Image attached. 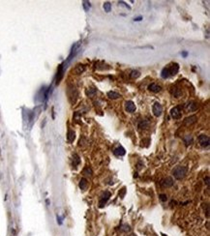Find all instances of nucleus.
<instances>
[{
	"mask_svg": "<svg viewBox=\"0 0 210 236\" xmlns=\"http://www.w3.org/2000/svg\"><path fill=\"white\" fill-rule=\"evenodd\" d=\"M83 173L86 174V175H91V174H92V169H91L89 167H86L84 168V170H83Z\"/></svg>",
	"mask_w": 210,
	"mask_h": 236,
	"instance_id": "nucleus-26",
	"label": "nucleus"
},
{
	"mask_svg": "<svg viewBox=\"0 0 210 236\" xmlns=\"http://www.w3.org/2000/svg\"><path fill=\"white\" fill-rule=\"evenodd\" d=\"M204 181H205V183H206V185L208 186V185H209V177H206V178L204 179Z\"/></svg>",
	"mask_w": 210,
	"mask_h": 236,
	"instance_id": "nucleus-29",
	"label": "nucleus"
},
{
	"mask_svg": "<svg viewBox=\"0 0 210 236\" xmlns=\"http://www.w3.org/2000/svg\"><path fill=\"white\" fill-rule=\"evenodd\" d=\"M123 227H124V229H123L124 231H130V230H131L130 226H129V225H127V224H125V225H124Z\"/></svg>",
	"mask_w": 210,
	"mask_h": 236,
	"instance_id": "nucleus-28",
	"label": "nucleus"
},
{
	"mask_svg": "<svg viewBox=\"0 0 210 236\" xmlns=\"http://www.w3.org/2000/svg\"><path fill=\"white\" fill-rule=\"evenodd\" d=\"M152 110H153L154 115L157 116V117H159V116L162 114V112H163V108H162V106L159 104V103H155V104L153 105Z\"/></svg>",
	"mask_w": 210,
	"mask_h": 236,
	"instance_id": "nucleus-4",
	"label": "nucleus"
},
{
	"mask_svg": "<svg viewBox=\"0 0 210 236\" xmlns=\"http://www.w3.org/2000/svg\"><path fill=\"white\" fill-rule=\"evenodd\" d=\"M159 197H160V199H161L162 201H167V199H168V197H167V194H160L159 195Z\"/></svg>",
	"mask_w": 210,
	"mask_h": 236,
	"instance_id": "nucleus-27",
	"label": "nucleus"
},
{
	"mask_svg": "<svg viewBox=\"0 0 210 236\" xmlns=\"http://www.w3.org/2000/svg\"><path fill=\"white\" fill-rule=\"evenodd\" d=\"M170 115L172 118L174 119H179L181 117V110L179 109V107H175L170 110Z\"/></svg>",
	"mask_w": 210,
	"mask_h": 236,
	"instance_id": "nucleus-6",
	"label": "nucleus"
},
{
	"mask_svg": "<svg viewBox=\"0 0 210 236\" xmlns=\"http://www.w3.org/2000/svg\"><path fill=\"white\" fill-rule=\"evenodd\" d=\"M168 73H169V76H174L178 73V70H179V66L178 64H172L171 66L168 67Z\"/></svg>",
	"mask_w": 210,
	"mask_h": 236,
	"instance_id": "nucleus-7",
	"label": "nucleus"
},
{
	"mask_svg": "<svg viewBox=\"0 0 210 236\" xmlns=\"http://www.w3.org/2000/svg\"><path fill=\"white\" fill-rule=\"evenodd\" d=\"M181 54H182L183 56H187V54H188V53H187V52H182Z\"/></svg>",
	"mask_w": 210,
	"mask_h": 236,
	"instance_id": "nucleus-31",
	"label": "nucleus"
},
{
	"mask_svg": "<svg viewBox=\"0 0 210 236\" xmlns=\"http://www.w3.org/2000/svg\"><path fill=\"white\" fill-rule=\"evenodd\" d=\"M198 141L199 144L202 146V147H208L209 146V137L208 136H205V135H200L198 137Z\"/></svg>",
	"mask_w": 210,
	"mask_h": 236,
	"instance_id": "nucleus-2",
	"label": "nucleus"
},
{
	"mask_svg": "<svg viewBox=\"0 0 210 236\" xmlns=\"http://www.w3.org/2000/svg\"><path fill=\"white\" fill-rule=\"evenodd\" d=\"M108 97H109L110 99L116 100V99L120 98V95L118 94V93H116V92H114V91H110V92H108Z\"/></svg>",
	"mask_w": 210,
	"mask_h": 236,
	"instance_id": "nucleus-12",
	"label": "nucleus"
},
{
	"mask_svg": "<svg viewBox=\"0 0 210 236\" xmlns=\"http://www.w3.org/2000/svg\"><path fill=\"white\" fill-rule=\"evenodd\" d=\"M161 76H162L163 79H168V78L169 77V73H168V67H166V68L163 69Z\"/></svg>",
	"mask_w": 210,
	"mask_h": 236,
	"instance_id": "nucleus-15",
	"label": "nucleus"
},
{
	"mask_svg": "<svg viewBox=\"0 0 210 236\" xmlns=\"http://www.w3.org/2000/svg\"><path fill=\"white\" fill-rule=\"evenodd\" d=\"M184 141H185V143H186V145H189V144L192 143L193 139H192V137H190V136H186V137L184 138Z\"/></svg>",
	"mask_w": 210,
	"mask_h": 236,
	"instance_id": "nucleus-24",
	"label": "nucleus"
},
{
	"mask_svg": "<svg viewBox=\"0 0 210 236\" xmlns=\"http://www.w3.org/2000/svg\"><path fill=\"white\" fill-rule=\"evenodd\" d=\"M74 139H75V133H74V131L70 130V131L68 132V141L73 142Z\"/></svg>",
	"mask_w": 210,
	"mask_h": 236,
	"instance_id": "nucleus-16",
	"label": "nucleus"
},
{
	"mask_svg": "<svg viewBox=\"0 0 210 236\" xmlns=\"http://www.w3.org/2000/svg\"><path fill=\"white\" fill-rule=\"evenodd\" d=\"M141 16H140V17H137V18H135V21H140V20H141Z\"/></svg>",
	"mask_w": 210,
	"mask_h": 236,
	"instance_id": "nucleus-30",
	"label": "nucleus"
},
{
	"mask_svg": "<svg viewBox=\"0 0 210 236\" xmlns=\"http://www.w3.org/2000/svg\"><path fill=\"white\" fill-rule=\"evenodd\" d=\"M110 197H111V193H110V192H105V194H103L102 198H101L100 201H99V206H100L101 208L104 207L105 204L107 203V201L110 199Z\"/></svg>",
	"mask_w": 210,
	"mask_h": 236,
	"instance_id": "nucleus-3",
	"label": "nucleus"
},
{
	"mask_svg": "<svg viewBox=\"0 0 210 236\" xmlns=\"http://www.w3.org/2000/svg\"><path fill=\"white\" fill-rule=\"evenodd\" d=\"M125 109H126V110H127L128 112H134V111L136 110V105L134 104V102L128 101V102H126V104H125Z\"/></svg>",
	"mask_w": 210,
	"mask_h": 236,
	"instance_id": "nucleus-8",
	"label": "nucleus"
},
{
	"mask_svg": "<svg viewBox=\"0 0 210 236\" xmlns=\"http://www.w3.org/2000/svg\"><path fill=\"white\" fill-rule=\"evenodd\" d=\"M140 72H139V71H135V70H134V71H132V72H131V75H130V77H131L132 79H137V78H139V77H140Z\"/></svg>",
	"mask_w": 210,
	"mask_h": 236,
	"instance_id": "nucleus-23",
	"label": "nucleus"
},
{
	"mask_svg": "<svg viewBox=\"0 0 210 236\" xmlns=\"http://www.w3.org/2000/svg\"><path fill=\"white\" fill-rule=\"evenodd\" d=\"M113 153H114V155H115V156H118V157H120V156H124V155L126 154V151H125V149H124L123 147L119 146V147H117V148H115V149H114Z\"/></svg>",
	"mask_w": 210,
	"mask_h": 236,
	"instance_id": "nucleus-11",
	"label": "nucleus"
},
{
	"mask_svg": "<svg viewBox=\"0 0 210 236\" xmlns=\"http://www.w3.org/2000/svg\"><path fill=\"white\" fill-rule=\"evenodd\" d=\"M80 163H81L80 157H79L77 154H75V155H74V160H73V166H74L75 167H77V166L80 165Z\"/></svg>",
	"mask_w": 210,
	"mask_h": 236,
	"instance_id": "nucleus-19",
	"label": "nucleus"
},
{
	"mask_svg": "<svg viewBox=\"0 0 210 236\" xmlns=\"http://www.w3.org/2000/svg\"><path fill=\"white\" fill-rule=\"evenodd\" d=\"M104 9H105V11H106L107 13L111 12V10H112V5H111V3H110V2H105V4H104Z\"/></svg>",
	"mask_w": 210,
	"mask_h": 236,
	"instance_id": "nucleus-21",
	"label": "nucleus"
},
{
	"mask_svg": "<svg viewBox=\"0 0 210 236\" xmlns=\"http://www.w3.org/2000/svg\"><path fill=\"white\" fill-rule=\"evenodd\" d=\"M161 185L164 188H169V187H171L173 185V180L170 177H167V178L163 179L161 181Z\"/></svg>",
	"mask_w": 210,
	"mask_h": 236,
	"instance_id": "nucleus-5",
	"label": "nucleus"
},
{
	"mask_svg": "<svg viewBox=\"0 0 210 236\" xmlns=\"http://www.w3.org/2000/svg\"><path fill=\"white\" fill-rule=\"evenodd\" d=\"M148 89L151 91V92H154V93H157V92H160L161 91V86L158 85L157 83H151L149 86H148Z\"/></svg>",
	"mask_w": 210,
	"mask_h": 236,
	"instance_id": "nucleus-10",
	"label": "nucleus"
},
{
	"mask_svg": "<svg viewBox=\"0 0 210 236\" xmlns=\"http://www.w3.org/2000/svg\"><path fill=\"white\" fill-rule=\"evenodd\" d=\"M87 185H88V182H87V180L85 179V178H82L81 181H80V188H81V190H85L86 188H87Z\"/></svg>",
	"mask_w": 210,
	"mask_h": 236,
	"instance_id": "nucleus-13",
	"label": "nucleus"
},
{
	"mask_svg": "<svg viewBox=\"0 0 210 236\" xmlns=\"http://www.w3.org/2000/svg\"><path fill=\"white\" fill-rule=\"evenodd\" d=\"M186 173H187V167H182V166L176 167L173 169V171H172V174H173L174 178L177 179V180H181L182 178H184L185 175H186Z\"/></svg>",
	"mask_w": 210,
	"mask_h": 236,
	"instance_id": "nucleus-1",
	"label": "nucleus"
},
{
	"mask_svg": "<svg viewBox=\"0 0 210 236\" xmlns=\"http://www.w3.org/2000/svg\"><path fill=\"white\" fill-rule=\"evenodd\" d=\"M196 109H197V105H196V103L191 102V103L188 104V110H190V111H195V110H196Z\"/></svg>",
	"mask_w": 210,
	"mask_h": 236,
	"instance_id": "nucleus-14",
	"label": "nucleus"
},
{
	"mask_svg": "<svg viewBox=\"0 0 210 236\" xmlns=\"http://www.w3.org/2000/svg\"><path fill=\"white\" fill-rule=\"evenodd\" d=\"M96 93H97V90H96L95 88H88V89L86 90V95H87L88 97H92V96H94Z\"/></svg>",
	"mask_w": 210,
	"mask_h": 236,
	"instance_id": "nucleus-17",
	"label": "nucleus"
},
{
	"mask_svg": "<svg viewBox=\"0 0 210 236\" xmlns=\"http://www.w3.org/2000/svg\"><path fill=\"white\" fill-rule=\"evenodd\" d=\"M83 8H84V10L87 12V11H89V9H90V2H88V1H83Z\"/></svg>",
	"mask_w": 210,
	"mask_h": 236,
	"instance_id": "nucleus-25",
	"label": "nucleus"
},
{
	"mask_svg": "<svg viewBox=\"0 0 210 236\" xmlns=\"http://www.w3.org/2000/svg\"><path fill=\"white\" fill-rule=\"evenodd\" d=\"M84 70H85L84 65H78V66L76 67V69H75V72H76L77 74H81L82 72H84Z\"/></svg>",
	"mask_w": 210,
	"mask_h": 236,
	"instance_id": "nucleus-18",
	"label": "nucleus"
},
{
	"mask_svg": "<svg viewBox=\"0 0 210 236\" xmlns=\"http://www.w3.org/2000/svg\"><path fill=\"white\" fill-rule=\"evenodd\" d=\"M196 120H197L196 116L192 115V116H190V117H187V118L184 120V124L187 125V126H190V125H193L194 123H196Z\"/></svg>",
	"mask_w": 210,
	"mask_h": 236,
	"instance_id": "nucleus-9",
	"label": "nucleus"
},
{
	"mask_svg": "<svg viewBox=\"0 0 210 236\" xmlns=\"http://www.w3.org/2000/svg\"><path fill=\"white\" fill-rule=\"evenodd\" d=\"M148 126H149V123H148L147 121H145V120H143V121H141V122L140 123L139 128H140V129H146V128H148Z\"/></svg>",
	"mask_w": 210,
	"mask_h": 236,
	"instance_id": "nucleus-22",
	"label": "nucleus"
},
{
	"mask_svg": "<svg viewBox=\"0 0 210 236\" xmlns=\"http://www.w3.org/2000/svg\"><path fill=\"white\" fill-rule=\"evenodd\" d=\"M171 94L173 95L174 97H176V98H179V96H180V94H181V92H180V90H179L178 88L173 87V88L171 89Z\"/></svg>",
	"mask_w": 210,
	"mask_h": 236,
	"instance_id": "nucleus-20",
	"label": "nucleus"
}]
</instances>
